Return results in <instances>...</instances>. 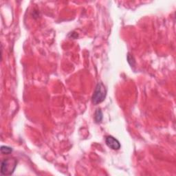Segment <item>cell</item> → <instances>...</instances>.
Instances as JSON below:
<instances>
[{"label":"cell","mask_w":176,"mask_h":176,"mask_svg":"<svg viewBox=\"0 0 176 176\" xmlns=\"http://www.w3.org/2000/svg\"><path fill=\"white\" fill-rule=\"evenodd\" d=\"M12 149L7 146H2L1 147V152L3 154H9L12 153Z\"/></svg>","instance_id":"5b68a950"},{"label":"cell","mask_w":176,"mask_h":176,"mask_svg":"<svg viewBox=\"0 0 176 176\" xmlns=\"http://www.w3.org/2000/svg\"><path fill=\"white\" fill-rule=\"evenodd\" d=\"M17 160L15 158H6L2 161L1 174L2 175H11L15 170Z\"/></svg>","instance_id":"6da1fadb"},{"label":"cell","mask_w":176,"mask_h":176,"mask_svg":"<svg viewBox=\"0 0 176 176\" xmlns=\"http://www.w3.org/2000/svg\"><path fill=\"white\" fill-rule=\"evenodd\" d=\"M127 61H128V63H130V65L131 67H134L135 66V64H136V61H135V59L133 57V56L131 55L130 54H128L127 55Z\"/></svg>","instance_id":"8992f818"},{"label":"cell","mask_w":176,"mask_h":176,"mask_svg":"<svg viewBox=\"0 0 176 176\" xmlns=\"http://www.w3.org/2000/svg\"><path fill=\"white\" fill-rule=\"evenodd\" d=\"M94 119H95L96 122L97 123H100L101 121L103 120V113L102 111H101L100 109L97 110L95 112V114H94Z\"/></svg>","instance_id":"277c9868"},{"label":"cell","mask_w":176,"mask_h":176,"mask_svg":"<svg viewBox=\"0 0 176 176\" xmlns=\"http://www.w3.org/2000/svg\"><path fill=\"white\" fill-rule=\"evenodd\" d=\"M105 143L107 146L113 150H118L120 148V142L111 136L106 137Z\"/></svg>","instance_id":"3957f363"},{"label":"cell","mask_w":176,"mask_h":176,"mask_svg":"<svg viewBox=\"0 0 176 176\" xmlns=\"http://www.w3.org/2000/svg\"><path fill=\"white\" fill-rule=\"evenodd\" d=\"M107 94V90L105 87L102 83H99L94 90L92 96V102L94 105L101 103L105 100Z\"/></svg>","instance_id":"7a4b0ae2"}]
</instances>
